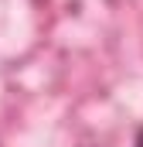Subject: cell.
Returning <instances> with one entry per match:
<instances>
[{"label":"cell","mask_w":143,"mask_h":147,"mask_svg":"<svg viewBox=\"0 0 143 147\" xmlns=\"http://www.w3.org/2000/svg\"><path fill=\"white\" fill-rule=\"evenodd\" d=\"M133 147H143V123L136 127V137H133Z\"/></svg>","instance_id":"1"}]
</instances>
